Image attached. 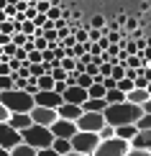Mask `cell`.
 Returning <instances> with one entry per match:
<instances>
[{
	"instance_id": "1",
	"label": "cell",
	"mask_w": 151,
	"mask_h": 156,
	"mask_svg": "<svg viewBox=\"0 0 151 156\" xmlns=\"http://www.w3.org/2000/svg\"><path fill=\"white\" fill-rule=\"evenodd\" d=\"M141 115V105H133L128 100H120V102H108L102 110V118L108 126H126V123H136V118Z\"/></svg>"
},
{
	"instance_id": "2",
	"label": "cell",
	"mask_w": 151,
	"mask_h": 156,
	"mask_svg": "<svg viewBox=\"0 0 151 156\" xmlns=\"http://www.w3.org/2000/svg\"><path fill=\"white\" fill-rule=\"evenodd\" d=\"M0 102L5 105V110L8 113H28L31 108H34V95L26 92V90H3L0 92Z\"/></svg>"
},
{
	"instance_id": "3",
	"label": "cell",
	"mask_w": 151,
	"mask_h": 156,
	"mask_svg": "<svg viewBox=\"0 0 151 156\" xmlns=\"http://www.w3.org/2000/svg\"><path fill=\"white\" fill-rule=\"evenodd\" d=\"M21 141L26 146H31V148H46V146H51L54 136H51V131L46 126H36V123H31L28 128L21 131Z\"/></svg>"
},
{
	"instance_id": "4",
	"label": "cell",
	"mask_w": 151,
	"mask_h": 156,
	"mask_svg": "<svg viewBox=\"0 0 151 156\" xmlns=\"http://www.w3.org/2000/svg\"><path fill=\"white\" fill-rule=\"evenodd\" d=\"M97 144H100L97 133H87V131H77V133L69 138L72 151H77V154H87V156L97 148Z\"/></svg>"
},
{
	"instance_id": "5",
	"label": "cell",
	"mask_w": 151,
	"mask_h": 156,
	"mask_svg": "<svg viewBox=\"0 0 151 156\" xmlns=\"http://www.w3.org/2000/svg\"><path fill=\"white\" fill-rule=\"evenodd\" d=\"M128 151V141L118 138V136H113V138H105L97 144V148L90 156H123Z\"/></svg>"
},
{
	"instance_id": "6",
	"label": "cell",
	"mask_w": 151,
	"mask_h": 156,
	"mask_svg": "<svg viewBox=\"0 0 151 156\" xmlns=\"http://www.w3.org/2000/svg\"><path fill=\"white\" fill-rule=\"evenodd\" d=\"M74 126H77V131L97 133V131H100V128L105 126V118H102V113H87V110H82V113L77 115Z\"/></svg>"
},
{
	"instance_id": "7",
	"label": "cell",
	"mask_w": 151,
	"mask_h": 156,
	"mask_svg": "<svg viewBox=\"0 0 151 156\" xmlns=\"http://www.w3.org/2000/svg\"><path fill=\"white\" fill-rule=\"evenodd\" d=\"M34 105L56 110L59 105H62V95L54 92V90H36V92H34Z\"/></svg>"
},
{
	"instance_id": "8",
	"label": "cell",
	"mask_w": 151,
	"mask_h": 156,
	"mask_svg": "<svg viewBox=\"0 0 151 156\" xmlns=\"http://www.w3.org/2000/svg\"><path fill=\"white\" fill-rule=\"evenodd\" d=\"M28 118L31 123H36V126H51V123L56 120V110H51V108H41V105H34L28 110Z\"/></svg>"
},
{
	"instance_id": "9",
	"label": "cell",
	"mask_w": 151,
	"mask_h": 156,
	"mask_svg": "<svg viewBox=\"0 0 151 156\" xmlns=\"http://www.w3.org/2000/svg\"><path fill=\"white\" fill-rule=\"evenodd\" d=\"M49 131H51V136L54 138H72V136L77 133V126H74V120H64V118H56L54 123L49 126Z\"/></svg>"
},
{
	"instance_id": "10",
	"label": "cell",
	"mask_w": 151,
	"mask_h": 156,
	"mask_svg": "<svg viewBox=\"0 0 151 156\" xmlns=\"http://www.w3.org/2000/svg\"><path fill=\"white\" fill-rule=\"evenodd\" d=\"M87 100V90L80 87V84H67L62 92V102H72V105H82Z\"/></svg>"
},
{
	"instance_id": "11",
	"label": "cell",
	"mask_w": 151,
	"mask_h": 156,
	"mask_svg": "<svg viewBox=\"0 0 151 156\" xmlns=\"http://www.w3.org/2000/svg\"><path fill=\"white\" fill-rule=\"evenodd\" d=\"M16 144H21V133L13 131L8 123H0V146L10 151V148L16 146Z\"/></svg>"
},
{
	"instance_id": "12",
	"label": "cell",
	"mask_w": 151,
	"mask_h": 156,
	"mask_svg": "<svg viewBox=\"0 0 151 156\" xmlns=\"http://www.w3.org/2000/svg\"><path fill=\"white\" fill-rule=\"evenodd\" d=\"M128 148L151 151V131H136V133H133V138L128 141Z\"/></svg>"
},
{
	"instance_id": "13",
	"label": "cell",
	"mask_w": 151,
	"mask_h": 156,
	"mask_svg": "<svg viewBox=\"0 0 151 156\" xmlns=\"http://www.w3.org/2000/svg\"><path fill=\"white\" fill-rule=\"evenodd\" d=\"M5 123H8L13 131H18V133H21L23 128H28V126H31V118H28V113H10Z\"/></svg>"
},
{
	"instance_id": "14",
	"label": "cell",
	"mask_w": 151,
	"mask_h": 156,
	"mask_svg": "<svg viewBox=\"0 0 151 156\" xmlns=\"http://www.w3.org/2000/svg\"><path fill=\"white\" fill-rule=\"evenodd\" d=\"M82 113L80 105H72V102H62L56 108V118H64V120H77V115Z\"/></svg>"
},
{
	"instance_id": "15",
	"label": "cell",
	"mask_w": 151,
	"mask_h": 156,
	"mask_svg": "<svg viewBox=\"0 0 151 156\" xmlns=\"http://www.w3.org/2000/svg\"><path fill=\"white\" fill-rule=\"evenodd\" d=\"M105 105H108V102H105V97H87V100H84L80 108L87 110V113H102Z\"/></svg>"
},
{
	"instance_id": "16",
	"label": "cell",
	"mask_w": 151,
	"mask_h": 156,
	"mask_svg": "<svg viewBox=\"0 0 151 156\" xmlns=\"http://www.w3.org/2000/svg\"><path fill=\"white\" fill-rule=\"evenodd\" d=\"M149 97H151L149 90H141V87H133V90H128V92H126V100L133 102V105H141V102H146Z\"/></svg>"
},
{
	"instance_id": "17",
	"label": "cell",
	"mask_w": 151,
	"mask_h": 156,
	"mask_svg": "<svg viewBox=\"0 0 151 156\" xmlns=\"http://www.w3.org/2000/svg\"><path fill=\"white\" fill-rule=\"evenodd\" d=\"M136 131H138V128H136L133 123H126V126H115V128H113V133L118 136V138H123V141H131Z\"/></svg>"
},
{
	"instance_id": "18",
	"label": "cell",
	"mask_w": 151,
	"mask_h": 156,
	"mask_svg": "<svg viewBox=\"0 0 151 156\" xmlns=\"http://www.w3.org/2000/svg\"><path fill=\"white\" fill-rule=\"evenodd\" d=\"M10 156H36V148L26 146L23 141H21V144H16V146L10 148Z\"/></svg>"
},
{
	"instance_id": "19",
	"label": "cell",
	"mask_w": 151,
	"mask_h": 156,
	"mask_svg": "<svg viewBox=\"0 0 151 156\" xmlns=\"http://www.w3.org/2000/svg\"><path fill=\"white\" fill-rule=\"evenodd\" d=\"M51 148H54L59 156L67 154V151H72V146H69V141H67V138H54V141H51Z\"/></svg>"
},
{
	"instance_id": "20",
	"label": "cell",
	"mask_w": 151,
	"mask_h": 156,
	"mask_svg": "<svg viewBox=\"0 0 151 156\" xmlns=\"http://www.w3.org/2000/svg\"><path fill=\"white\" fill-rule=\"evenodd\" d=\"M133 126L138 128V131H151V113H141Z\"/></svg>"
},
{
	"instance_id": "21",
	"label": "cell",
	"mask_w": 151,
	"mask_h": 156,
	"mask_svg": "<svg viewBox=\"0 0 151 156\" xmlns=\"http://www.w3.org/2000/svg\"><path fill=\"white\" fill-rule=\"evenodd\" d=\"M120 100H126V92H120L118 87L105 90V102H120Z\"/></svg>"
},
{
	"instance_id": "22",
	"label": "cell",
	"mask_w": 151,
	"mask_h": 156,
	"mask_svg": "<svg viewBox=\"0 0 151 156\" xmlns=\"http://www.w3.org/2000/svg\"><path fill=\"white\" fill-rule=\"evenodd\" d=\"M36 87L38 90H51V87H54V77H51V74H38L36 77Z\"/></svg>"
},
{
	"instance_id": "23",
	"label": "cell",
	"mask_w": 151,
	"mask_h": 156,
	"mask_svg": "<svg viewBox=\"0 0 151 156\" xmlns=\"http://www.w3.org/2000/svg\"><path fill=\"white\" fill-rule=\"evenodd\" d=\"M87 97H105V87H102V82H92L87 87Z\"/></svg>"
},
{
	"instance_id": "24",
	"label": "cell",
	"mask_w": 151,
	"mask_h": 156,
	"mask_svg": "<svg viewBox=\"0 0 151 156\" xmlns=\"http://www.w3.org/2000/svg\"><path fill=\"white\" fill-rule=\"evenodd\" d=\"M92 82H95L92 74H87V72H80V74H77V84H80V87H84V90H87Z\"/></svg>"
},
{
	"instance_id": "25",
	"label": "cell",
	"mask_w": 151,
	"mask_h": 156,
	"mask_svg": "<svg viewBox=\"0 0 151 156\" xmlns=\"http://www.w3.org/2000/svg\"><path fill=\"white\" fill-rule=\"evenodd\" d=\"M13 31H18L16 23H13V18H5V21L0 23V34H13Z\"/></svg>"
},
{
	"instance_id": "26",
	"label": "cell",
	"mask_w": 151,
	"mask_h": 156,
	"mask_svg": "<svg viewBox=\"0 0 151 156\" xmlns=\"http://www.w3.org/2000/svg\"><path fill=\"white\" fill-rule=\"evenodd\" d=\"M13 87V77L10 74H0V92L3 90H10Z\"/></svg>"
},
{
	"instance_id": "27",
	"label": "cell",
	"mask_w": 151,
	"mask_h": 156,
	"mask_svg": "<svg viewBox=\"0 0 151 156\" xmlns=\"http://www.w3.org/2000/svg\"><path fill=\"white\" fill-rule=\"evenodd\" d=\"M102 26H108V23H105V18H102V16H92V21H90V28H102Z\"/></svg>"
},
{
	"instance_id": "28",
	"label": "cell",
	"mask_w": 151,
	"mask_h": 156,
	"mask_svg": "<svg viewBox=\"0 0 151 156\" xmlns=\"http://www.w3.org/2000/svg\"><path fill=\"white\" fill-rule=\"evenodd\" d=\"M36 156H59V154L51 146H46V148H36Z\"/></svg>"
},
{
	"instance_id": "29",
	"label": "cell",
	"mask_w": 151,
	"mask_h": 156,
	"mask_svg": "<svg viewBox=\"0 0 151 156\" xmlns=\"http://www.w3.org/2000/svg\"><path fill=\"white\" fill-rule=\"evenodd\" d=\"M123 156H151V151H138V148H128Z\"/></svg>"
},
{
	"instance_id": "30",
	"label": "cell",
	"mask_w": 151,
	"mask_h": 156,
	"mask_svg": "<svg viewBox=\"0 0 151 156\" xmlns=\"http://www.w3.org/2000/svg\"><path fill=\"white\" fill-rule=\"evenodd\" d=\"M8 110H5V105H3V102H0V123H5V120H8Z\"/></svg>"
},
{
	"instance_id": "31",
	"label": "cell",
	"mask_w": 151,
	"mask_h": 156,
	"mask_svg": "<svg viewBox=\"0 0 151 156\" xmlns=\"http://www.w3.org/2000/svg\"><path fill=\"white\" fill-rule=\"evenodd\" d=\"M62 156H87V154H77V151H67V154H62Z\"/></svg>"
},
{
	"instance_id": "32",
	"label": "cell",
	"mask_w": 151,
	"mask_h": 156,
	"mask_svg": "<svg viewBox=\"0 0 151 156\" xmlns=\"http://www.w3.org/2000/svg\"><path fill=\"white\" fill-rule=\"evenodd\" d=\"M0 156H10V151H8V148H3V146H0Z\"/></svg>"
},
{
	"instance_id": "33",
	"label": "cell",
	"mask_w": 151,
	"mask_h": 156,
	"mask_svg": "<svg viewBox=\"0 0 151 156\" xmlns=\"http://www.w3.org/2000/svg\"><path fill=\"white\" fill-rule=\"evenodd\" d=\"M5 18H8V16H5V10H3V8H0V23H3V21H5Z\"/></svg>"
}]
</instances>
